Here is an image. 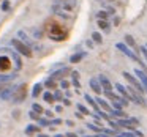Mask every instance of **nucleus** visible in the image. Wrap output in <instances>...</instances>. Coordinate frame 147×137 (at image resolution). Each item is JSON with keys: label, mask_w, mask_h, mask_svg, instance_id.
<instances>
[{"label": "nucleus", "mask_w": 147, "mask_h": 137, "mask_svg": "<svg viewBox=\"0 0 147 137\" xmlns=\"http://www.w3.org/2000/svg\"><path fill=\"white\" fill-rule=\"evenodd\" d=\"M48 35H49V38L54 39V41H63V39H67V32H65L63 27L57 22H51L48 25Z\"/></svg>", "instance_id": "f257e3e1"}, {"label": "nucleus", "mask_w": 147, "mask_h": 137, "mask_svg": "<svg viewBox=\"0 0 147 137\" xmlns=\"http://www.w3.org/2000/svg\"><path fill=\"white\" fill-rule=\"evenodd\" d=\"M11 46L14 47V51H16L18 54L24 55V57H27V58L32 57V51H30V46H29V44H26V43H24L22 39H19V38H13V39H11Z\"/></svg>", "instance_id": "f03ea898"}, {"label": "nucleus", "mask_w": 147, "mask_h": 137, "mask_svg": "<svg viewBox=\"0 0 147 137\" xmlns=\"http://www.w3.org/2000/svg\"><path fill=\"white\" fill-rule=\"evenodd\" d=\"M26 96H27V85H26V84H21V85H18V87H16V90H14L13 102L19 104V102L26 101Z\"/></svg>", "instance_id": "7ed1b4c3"}, {"label": "nucleus", "mask_w": 147, "mask_h": 137, "mask_svg": "<svg viewBox=\"0 0 147 137\" xmlns=\"http://www.w3.org/2000/svg\"><path fill=\"white\" fill-rule=\"evenodd\" d=\"M122 76H123L125 79L128 80V84H130V85L133 87V88H136L138 92H141V93H144V92H146V90H144V85H142V84H141V80L138 79V77L131 76V74L128 73V71H125V73L122 74Z\"/></svg>", "instance_id": "20e7f679"}, {"label": "nucleus", "mask_w": 147, "mask_h": 137, "mask_svg": "<svg viewBox=\"0 0 147 137\" xmlns=\"http://www.w3.org/2000/svg\"><path fill=\"white\" fill-rule=\"evenodd\" d=\"M115 47H117V49H119V51H120V52H123V54L127 55L128 58H131V60H133V61H136V63H141L139 57H138V55L134 54V52L131 51V49L128 47L127 44H123V43H117V44H115Z\"/></svg>", "instance_id": "39448f33"}, {"label": "nucleus", "mask_w": 147, "mask_h": 137, "mask_svg": "<svg viewBox=\"0 0 147 137\" xmlns=\"http://www.w3.org/2000/svg\"><path fill=\"white\" fill-rule=\"evenodd\" d=\"M128 88V93H130V96H131V101H134L136 104H139V106H146L147 102H146V99L142 98V93L141 92H138L136 88H133V87H127Z\"/></svg>", "instance_id": "423d86ee"}, {"label": "nucleus", "mask_w": 147, "mask_h": 137, "mask_svg": "<svg viewBox=\"0 0 147 137\" xmlns=\"http://www.w3.org/2000/svg\"><path fill=\"white\" fill-rule=\"evenodd\" d=\"M14 90H16V87H14V85H11V87H8V88H5L3 92H0V99H3V101H8V99H13Z\"/></svg>", "instance_id": "0eeeda50"}, {"label": "nucleus", "mask_w": 147, "mask_h": 137, "mask_svg": "<svg viewBox=\"0 0 147 137\" xmlns=\"http://www.w3.org/2000/svg\"><path fill=\"white\" fill-rule=\"evenodd\" d=\"M68 73H71L70 68H60L59 71H52V73H51V77H52L54 80H59V79H63L65 74H68Z\"/></svg>", "instance_id": "6e6552de"}, {"label": "nucleus", "mask_w": 147, "mask_h": 137, "mask_svg": "<svg viewBox=\"0 0 147 137\" xmlns=\"http://www.w3.org/2000/svg\"><path fill=\"white\" fill-rule=\"evenodd\" d=\"M134 74H136L138 79L141 80V84L144 85V90H146V93H147V73L142 70H139V68H136V70H134Z\"/></svg>", "instance_id": "1a4fd4ad"}, {"label": "nucleus", "mask_w": 147, "mask_h": 137, "mask_svg": "<svg viewBox=\"0 0 147 137\" xmlns=\"http://www.w3.org/2000/svg\"><path fill=\"white\" fill-rule=\"evenodd\" d=\"M98 80H100V84H101V87H103V90H105V92H112V84L109 82V79L106 76H100L98 77Z\"/></svg>", "instance_id": "9d476101"}, {"label": "nucleus", "mask_w": 147, "mask_h": 137, "mask_svg": "<svg viewBox=\"0 0 147 137\" xmlns=\"http://www.w3.org/2000/svg\"><path fill=\"white\" fill-rule=\"evenodd\" d=\"M90 87H92V90L96 93V95H101V90H103V87H101V84H100V80H98V79H95V77H92V79H90Z\"/></svg>", "instance_id": "9b49d317"}, {"label": "nucleus", "mask_w": 147, "mask_h": 137, "mask_svg": "<svg viewBox=\"0 0 147 137\" xmlns=\"http://www.w3.org/2000/svg\"><path fill=\"white\" fill-rule=\"evenodd\" d=\"M84 99H86L87 101V104L90 106V107L93 109V110H96V112H100V106H98V102L95 101V99L92 98V96L89 95V93H87V95H84Z\"/></svg>", "instance_id": "f8f14e48"}, {"label": "nucleus", "mask_w": 147, "mask_h": 137, "mask_svg": "<svg viewBox=\"0 0 147 137\" xmlns=\"http://www.w3.org/2000/svg\"><path fill=\"white\" fill-rule=\"evenodd\" d=\"M115 88H117V92L122 95V98L131 101V96H130V93H128V88H125L123 85H120V84H115Z\"/></svg>", "instance_id": "ddd939ff"}, {"label": "nucleus", "mask_w": 147, "mask_h": 137, "mask_svg": "<svg viewBox=\"0 0 147 137\" xmlns=\"http://www.w3.org/2000/svg\"><path fill=\"white\" fill-rule=\"evenodd\" d=\"M11 57H13V60H14V68H16V71H19L21 68H22V61H21L19 54H18L16 51H11Z\"/></svg>", "instance_id": "4468645a"}, {"label": "nucleus", "mask_w": 147, "mask_h": 137, "mask_svg": "<svg viewBox=\"0 0 147 137\" xmlns=\"http://www.w3.org/2000/svg\"><path fill=\"white\" fill-rule=\"evenodd\" d=\"M11 68V63H10V58L8 57H0V71H7Z\"/></svg>", "instance_id": "2eb2a0df"}, {"label": "nucleus", "mask_w": 147, "mask_h": 137, "mask_svg": "<svg viewBox=\"0 0 147 137\" xmlns=\"http://www.w3.org/2000/svg\"><path fill=\"white\" fill-rule=\"evenodd\" d=\"M26 134H27V136L40 134V126H38V124H27V126H26Z\"/></svg>", "instance_id": "dca6fc26"}, {"label": "nucleus", "mask_w": 147, "mask_h": 137, "mask_svg": "<svg viewBox=\"0 0 147 137\" xmlns=\"http://www.w3.org/2000/svg\"><path fill=\"white\" fill-rule=\"evenodd\" d=\"M95 101L98 102V106L103 109V110H106V112H112V107H111V106H109V104H108V102H106L103 98H96Z\"/></svg>", "instance_id": "f3484780"}, {"label": "nucleus", "mask_w": 147, "mask_h": 137, "mask_svg": "<svg viewBox=\"0 0 147 137\" xmlns=\"http://www.w3.org/2000/svg\"><path fill=\"white\" fill-rule=\"evenodd\" d=\"M18 36H19V38L22 39L24 43H26V44H29V46H32V47H35V44H33V43L30 41V38L27 36V33H24L22 30H19V32H18Z\"/></svg>", "instance_id": "a211bd4d"}, {"label": "nucleus", "mask_w": 147, "mask_h": 137, "mask_svg": "<svg viewBox=\"0 0 147 137\" xmlns=\"http://www.w3.org/2000/svg\"><path fill=\"white\" fill-rule=\"evenodd\" d=\"M18 77V74H0V82H11Z\"/></svg>", "instance_id": "6ab92c4d"}, {"label": "nucleus", "mask_w": 147, "mask_h": 137, "mask_svg": "<svg viewBox=\"0 0 147 137\" xmlns=\"http://www.w3.org/2000/svg\"><path fill=\"white\" fill-rule=\"evenodd\" d=\"M86 57V52H81V54H74L70 57V63H79L82 58Z\"/></svg>", "instance_id": "aec40b11"}, {"label": "nucleus", "mask_w": 147, "mask_h": 137, "mask_svg": "<svg viewBox=\"0 0 147 137\" xmlns=\"http://www.w3.org/2000/svg\"><path fill=\"white\" fill-rule=\"evenodd\" d=\"M87 128H89L90 131H95V132H98V134H101L103 131H105V128H101V126H98L96 123H87L86 124Z\"/></svg>", "instance_id": "412c9836"}, {"label": "nucleus", "mask_w": 147, "mask_h": 137, "mask_svg": "<svg viewBox=\"0 0 147 137\" xmlns=\"http://www.w3.org/2000/svg\"><path fill=\"white\" fill-rule=\"evenodd\" d=\"M109 114H111V117H115V118H127L123 110H119V109H112V112H109Z\"/></svg>", "instance_id": "4be33fe9"}, {"label": "nucleus", "mask_w": 147, "mask_h": 137, "mask_svg": "<svg viewBox=\"0 0 147 137\" xmlns=\"http://www.w3.org/2000/svg\"><path fill=\"white\" fill-rule=\"evenodd\" d=\"M71 77H73V85L76 88H81V84H79V73L78 71H73L71 73Z\"/></svg>", "instance_id": "5701e85b"}, {"label": "nucleus", "mask_w": 147, "mask_h": 137, "mask_svg": "<svg viewBox=\"0 0 147 137\" xmlns=\"http://www.w3.org/2000/svg\"><path fill=\"white\" fill-rule=\"evenodd\" d=\"M43 99H45L46 102H49V104H52V102L55 101V98H54V93H51V92H46L45 95H43Z\"/></svg>", "instance_id": "b1692460"}, {"label": "nucleus", "mask_w": 147, "mask_h": 137, "mask_svg": "<svg viewBox=\"0 0 147 137\" xmlns=\"http://www.w3.org/2000/svg\"><path fill=\"white\" fill-rule=\"evenodd\" d=\"M125 43H127L130 47L138 49V46H136V43H134V39H133V36H131V35H125Z\"/></svg>", "instance_id": "393cba45"}, {"label": "nucleus", "mask_w": 147, "mask_h": 137, "mask_svg": "<svg viewBox=\"0 0 147 137\" xmlns=\"http://www.w3.org/2000/svg\"><path fill=\"white\" fill-rule=\"evenodd\" d=\"M98 27H100L101 30H105V32H109V22H108V21L98 19Z\"/></svg>", "instance_id": "a878e982"}, {"label": "nucleus", "mask_w": 147, "mask_h": 137, "mask_svg": "<svg viewBox=\"0 0 147 137\" xmlns=\"http://www.w3.org/2000/svg\"><path fill=\"white\" fill-rule=\"evenodd\" d=\"M92 39H93V43H96V44H101V43H103V38H101V35H100L98 32H93L92 33Z\"/></svg>", "instance_id": "bb28decb"}, {"label": "nucleus", "mask_w": 147, "mask_h": 137, "mask_svg": "<svg viewBox=\"0 0 147 137\" xmlns=\"http://www.w3.org/2000/svg\"><path fill=\"white\" fill-rule=\"evenodd\" d=\"M41 88H43L41 84H36V85L33 87V92H32V96H33V98H36V96H38L40 93H41Z\"/></svg>", "instance_id": "cd10ccee"}, {"label": "nucleus", "mask_w": 147, "mask_h": 137, "mask_svg": "<svg viewBox=\"0 0 147 137\" xmlns=\"http://www.w3.org/2000/svg\"><path fill=\"white\" fill-rule=\"evenodd\" d=\"M76 107H78V110H79V112H81V114H82V115H92V114H90V112H89V109L86 107V106H82V104H78Z\"/></svg>", "instance_id": "c85d7f7f"}, {"label": "nucleus", "mask_w": 147, "mask_h": 137, "mask_svg": "<svg viewBox=\"0 0 147 137\" xmlns=\"http://www.w3.org/2000/svg\"><path fill=\"white\" fill-rule=\"evenodd\" d=\"M45 85L48 87V88H55V87H57V84H55V80L52 79V77H49V79L45 82Z\"/></svg>", "instance_id": "c756f323"}, {"label": "nucleus", "mask_w": 147, "mask_h": 137, "mask_svg": "<svg viewBox=\"0 0 147 137\" xmlns=\"http://www.w3.org/2000/svg\"><path fill=\"white\" fill-rule=\"evenodd\" d=\"M105 95H106V98H109L111 101H119V99H120V96L114 95L112 92H105Z\"/></svg>", "instance_id": "7c9ffc66"}, {"label": "nucleus", "mask_w": 147, "mask_h": 137, "mask_svg": "<svg viewBox=\"0 0 147 137\" xmlns=\"http://www.w3.org/2000/svg\"><path fill=\"white\" fill-rule=\"evenodd\" d=\"M109 16V13H106V11H100V13H96V19H101V21H106Z\"/></svg>", "instance_id": "2f4dec72"}, {"label": "nucleus", "mask_w": 147, "mask_h": 137, "mask_svg": "<svg viewBox=\"0 0 147 137\" xmlns=\"http://www.w3.org/2000/svg\"><path fill=\"white\" fill-rule=\"evenodd\" d=\"M40 126H51V120H46V118H40L38 120Z\"/></svg>", "instance_id": "473e14b6"}, {"label": "nucleus", "mask_w": 147, "mask_h": 137, "mask_svg": "<svg viewBox=\"0 0 147 137\" xmlns=\"http://www.w3.org/2000/svg\"><path fill=\"white\" fill-rule=\"evenodd\" d=\"M10 10V0H3L2 2V11H8Z\"/></svg>", "instance_id": "72a5a7b5"}, {"label": "nucleus", "mask_w": 147, "mask_h": 137, "mask_svg": "<svg viewBox=\"0 0 147 137\" xmlns=\"http://www.w3.org/2000/svg\"><path fill=\"white\" fill-rule=\"evenodd\" d=\"M111 102H112V109H119V110H122L123 104H122L120 101H111Z\"/></svg>", "instance_id": "f704fd0d"}, {"label": "nucleus", "mask_w": 147, "mask_h": 137, "mask_svg": "<svg viewBox=\"0 0 147 137\" xmlns=\"http://www.w3.org/2000/svg\"><path fill=\"white\" fill-rule=\"evenodd\" d=\"M32 110H35L36 114H43V107H41V106H40V104H36V102H35V104L32 106Z\"/></svg>", "instance_id": "c9c22d12"}, {"label": "nucleus", "mask_w": 147, "mask_h": 137, "mask_svg": "<svg viewBox=\"0 0 147 137\" xmlns=\"http://www.w3.org/2000/svg\"><path fill=\"white\" fill-rule=\"evenodd\" d=\"M32 33H33L35 38H41V36H43V32H41V30H38V29H32Z\"/></svg>", "instance_id": "e433bc0d"}, {"label": "nucleus", "mask_w": 147, "mask_h": 137, "mask_svg": "<svg viewBox=\"0 0 147 137\" xmlns=\"http://www.w3.org/2000/svg\"><path fill=\"white\" fill-rule=\"evenodd\" d=\"M29 117H30V118H32V120H36V121H38V120H40V114H36V112H35V110H32V112H29Z\"/></svg>", "instance_id": "4c0bfd02"}, {"label": "nucleus", "mask_w": 147, "mask_h": 137, "mask_svg": "<svg viewBox=\"0 0 147 137\" xmlns=\"http://www.w3.org/2000/svg\"><path fill=\"white\" fill-rule=\"evenodd\" d=\"M54 98H55V101H62V99H63V95H62L60 90H57V92L54 93Z\"/></svg>", "instance_id": "58836bf2"}, {"label": "nucleus", "mask_w": 147, "mask_h": 137, "mask_svg": "<svg viewBox=\"0 0 147 137\" xmlns=\"http://www.w3.org/2000/svg\"><path fill=\"white\" fill-rule=\"evenodd\" d=\"M115 137H138L134 132H123V134H119V136H115Z\"/></svg>", "instance_id": "ea45409f"}, {"label": "nucleus", "mask_w": 147, "mask_h": 137, "mask_svg": "<svg viewBox=\"0 0 147 137\" xmlns=\"http://www.w3.org/2000/svg\"><path fill=\"white\" fill-rule=\"evenodd\" d=\"M139 51H141V54H142V57L146 58V61H147V46H142V47H141Z\"/></svg>", "instance_id": "a19ab883"}, {"label": "nucleus", "mask_w": 147, "mask_h": 137, "mask_svg": "<svg viewBox=\"0 0 147 137\" xmlns=\"http://www.w3.org/2000/svg\"><path fill=\"white\" fill-rule=\"evenodd\" d=\"M8 87H11L10 82H0V92H3L5 88H8Z\"/></svg>", "instance_id": "79ce46f5"}, {"label": "nucleus", "mask_w": 147, "mask_h": 137, "mask_svg": "<svg viewBox=\"0 0 147 137\" xmlns=\"http://www.w3.org/2000/svg\"><path fill=\"white\" fill-rule=\"evenodd\" d=\"M60 87H62V88H68V87H70V82H68V80H63V79H62V82H60Z\"/></svg>", "instance_id": "37998d69"}, {"label": "nucleus", "mask_w": 147, "mask_h": 137, "mask_svg": "<svg viewBox=\"0 0 147 137\" xmlns=\"http://www.w3.org/2000/svg\"><path fill=\"white\" fill-rule=\"evenodd\" d=\"M62 120L60 118H54V120H51V126H55V124H60Z\"/></svg>", "instance_id": "c03bdc74"}, {"label": "nucleus", "mask_w": 147, "mask_h": 137, "mask_svg": "<svg viewBox=\"0 0 147 137\" xmlns=\"http://www.w3.org/2000/svg\"><path fill=\"white\" fill-rule=\"evenodd\" d=\"M62 102H63V104H65V106H71V101H70V99H68V98H65V99H62Z\"/></svg>", "instance_id": "a18cd8bd"}, {"label": "nucleus", "mask_w": 147, "mask_h": 137, "mask_svg": "<svg viewBox=\"0 0 147 137\" xmlns=\"http://www.w3.org/2000/svg\"><path fill=\"white\" fill-rule=\"evenodd\" d=\"M45 115H46L48 118H51V120H52V112H51V110H46V112H45Z\"/></svg>", "instance_id": "49530a36"}, {"label": "nucleus", "mask_w": 147, "mask_h": 137, "mask_svg": "<svg viewBox=\"0 0 147 137\" xmlns=\"http://www.w3.org/2000/svg\"><path fill=\"white\" fill-rule=\"evenodd\" d=\"M65 136H67V137H78V136H76V134H74V132H67V134H65Z\"/></svg>", "instance_id": "de8ad7c7"}, {"label": "nucleus", "mask_w": 147, "mask_h": 137, "mask_svg": "<svg viewBox=\"0 0 147 137\" xmlns=\"http://www.w3.org/2000/svg\"><path fill=\"white\" fill-rule=\"evenodd\" d=\"M65 123H67V126H73V121H71V120H67V121H65Z\"/></svg>", "instance_id": "09e8293b"}, {"label": "nucleus", "mask_w": 147, "mask_h": 137, "mask_svg": "<svg viewBox=\"0 0 147 137\" xmlns=\"http://www.w3.org/2000/svg\"><path fill=\"white\" fill-rule=\"evenodd\" d=\"M63 110V107H62V106H57V107H55V112H62Z\"/></svg>", "instance_id": "8fccbe9b"}, {"label": "nucleus", "mask_w": 147, "mask_h": 137, "mask_svg": "<svg viewBox=\"0 0 147 137\" xmlns=\"http://www.w3.org/2000/svg\"><path fill=\"white\" fill-rule=\"evenodd\" d=\"M74 115H76L78 118H82V114H81V112H76V114H74Z\"/></svg>", "instance_id": "3c124183"}, {"label": "nucleus", "mask_w": 147, "mask_h": 137, "mask_svg": "<svg viewBox=\"0 0 147 137\" xmlns=\"http://www.w3.org/2000/svg\"><path fill=\"white\" fill-rule=\"evenodd\" d=\"M54 137H67L65 134H57V136H54Z\"/></svg>", "instance_id": "603ef678"}, {"label": "nucleus", "mask_w": 147, "mask_h": 137, "mask_svg": "<svg viewBox=\"0 0 147 137\" xmlns=\"http://www.w3.org/2000/svg\"><path fill=\"white\" fill-rule=\"evenodd\" d=\"M38 137H49V136H46V134H38Z\"/></svg>", "instance_id": "864d4df0"}, {"label": "nucleus", "mask_w": 147, "mask_h": 137, "mask_svg": "<svg viewBox=\"0 0 147 137\" xmlns=\"http://www.w3.org/2000/svg\"><path fill=\"white\" fill-rule=\"evenodd\" d=\"M84 137H100V134L98 136H84Z\"/></svg>", "instance_id": "5fc2aeb1"}, {"label": "nucleus", "mask_w": 147, "mask_h": 137, "mask_svg": "<svg viewBox=\"0 0 147 137\" xmlns=\"http://www.w3.org/2000/svg\"><path fill=\"white\" fill-rule=\"evenodd\" d=\"M109 2H114V0H109Z\"/></svg>", "instance_id": "6e6d98bb"}, {"label": "nucleus", "mask_w": 147, "mask_h": 137, "mask_svg": "<svg viewBox=\"0 0 147 137\" xmlns=\"http://www.w3.org/2000/svg\"><path fill=\"white\" fill-rule=\"evenodd\" d=\"M73 2H76V0H73Z\"/></svg>", "instance_id": "4d7b16f0"}]
</instances>
